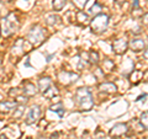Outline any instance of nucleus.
Masks as SVG:
<instances>
[{
  "label": "nucleus",
  "instance_id": "1",
  "mask_svg": "<svg viewBox=\"0 0 148 139\" xmlns=\"http://www.w3.org/2000/svg\"><path fill=\"white\" fill-rule=\"evenodd\" d=\"M74 99L80 111H90L94 106L91 91L88 87H79L74 95Z\"/></svg>",
  "mask_w": 148,
  "mask_h": 139
},
{
  "label": "nucleus",
  "instance_id": "2",
  "mask_svg": "<svg viewBox=\"0 0 148 139\" xmlns=\"http://www.w3.org/2000/svg\"><path fill=\"white\" fill-rule=\"evenodd\" d=\"M18 26H20V22H18L17 16L14 12H10L6 17H4L1 20V27H0V30H1L4 36L9 37V36H11L14 32H16Z\"/></svg>",
  "mask_w": 148,
  "mask_h": 139
},
{
  "label": "nucleus",
  "instance_id": "3",
  "mask_svg": "<svg viewBox=\"0 0 148 139\" xmlns=\"http://www.w3.org/2000/svg\"><path fill=\"white\" fill-rule=\"evenodd\" d=\"M46 38V30L43 27H41L40 25H35L31 27V30L27 33V41L37 47V46L42 44V42Z\"/></svg>",
  "mask_w": 148,
  "mask_h": 139
},
{
  "label": "nucleus",
  "instance_id": "4",
  "mask_svg": "<svg viewBox=\"0 0 148 139\" xmlns=\"http://www.w3.org/2000/svg\"><path fill=\"white\" fill-rule=\"evenodd\" d=\"M108 25H109V16L106 14H99L90 22V27L92 32H96V33L104 32L108 29Z\"/></svg>",
  "mask_w": 148,
  "mask_h": 139
},
{
  "label": "nucleus",
  "instance_id": "5",
  "mask_svg": "<svg viewBox=\"0 0 148 139\" xmlns=\"http://www.w3.org/2000/svg\"><path fill=\"white\" fill-rule=\"evenodd\" d=\"M79 79V74L74 72H66L63 70L58 74V80L62 82L63 85H71L73 82H75Z\"/></svg>",
  "mask_w": 148,
  "mask_h": 139
},
{
  "label": "nucleus",
  "instance_id": "6",
  "mask_svg": "<svg viewBox=\"0 0 148 139\" xmlns=\"http://www.w3.org/2000/svg\"><path fill=\"white\" fill-rule=\"evenodd\" d=\"M40 116H41L40 106H32V107L30 108V111H29V113H27V116H26V124L36 123L37 121H38Z\"/></svg>",
  "mask_w": 148,
  "mask_h": 139
},
{
  "label": "nucleus",
  "instance_id": "7",
  "mask_svg": "<svg viewBox=\"0 0 148 139\" xmlns=\"http://www.w3.org/2000/svg\"><path fill=\"white\" fill-rule=\"evenodd\" d=\"M128 48V42L125 38H119L114 41L112 43V50L116 54H123Z\"/></svg>",
  "mask_w": 148,
  "mask_h": 139
},
{
  "label": "nucleus",
  "instance_id": "8",
  "mask_svg": "<svg viewBox=\"0 0 148 139\" xmlns=\"http://www.w3.org/2000/svg\"><path fill=\"white\" fill-rule=\"evenodd\" d=\"M126 133H127V126L125 123H117V124H115V126L111 128V131H110V134L114 138L121 137V136H123V134H126Z\"/></svg>",
  "mask_w": 148,
  "mask_h": 139
},
{
  "label": "nucleus",
  "instance_id": "9",
  "mask_svg": "<svg viewBox=\"0 0 148 139\" xmlns=\"http://www.w3.org/2000/svg\"><path fill=\"white\" fill-rule=\"evenodd\" d=\"M22 94H24L26 97L35 96V95L37 94V89H36V86L32 84V82L26 81V82H24V87H22Z\"/></svg>",
  "mask_w": 148,
  "mask_h": 139
},
{
  "label": "nucleus",
  "instance_id": "10",
  "mask_svg": "<svg viewBox=\"0 0 148 139\" xmlns=\"http://www.w3.org/2000/svg\"><path fill=\"white\" fill-rule=\"evenodd\" d=\"M99 90L105 94H116L117 92V86L114 82H103L99 85Z\"/></svg>",
  "mask_w": 148,
  "mask_h": 139
},
{
  "label": "nucleus",
  "instance_id": "11",
  "mask_svg": "<svg viewBox=\"0 0 148 139\" xmlns=\"http://www.w3.org/2000/svg\"><path fill=\"white\" fill-rule=\"evenodd\" d=\"M145 41L143 40H140V38H136V40H132L131 42L128 43V47L131 48L133 52H141L142 49H145Z\"/></svg>",
  "mask_w": 148,
  "mask_h": 139
},
{
  "label": "nucleus",
  "instance_id": "12",
  "mask_svg": "<svg viewBox=\"0 0 148 139\" xmlns=\"http://www.w3.org/2000/svg\"><path fill=\"white\" fill-rule=\"evenodd\" d=\"M17 106L16 101H1L0 102V112L1 113H8L11 110H14Z\"/></svg>",
  "mask_w": 148,
  "mask_h": 139
},
{
  "label": "nucleus",
  "instance_id": "13",
  "mask_svg": "<svg viewBox=\"0 0 148 139\" xmlns=\"http://www.w3.org/2000/svg\"><path fill=\"white\" fill-rule=\"evenodd\" d=\"M51 85H52V80H51V78H48V76L41 78L38 80V89H40V91L42 92V94L48 89Z\"/></svg>",
  "mask_w": 148,
  "mask_h": 139
},
{
  "label": "nucleus",
  "instance_id": "14",
  "mask_svg": "<svg viewBox=\"0 0 148 139\" xmlns=\"http://www.w3.org/2000/svg\"><path fill=\"white\" fill-rule=\"evenodd\" d=\"M46 22H47V25H49V26H58L62 24V18L58 15H49L46 18Z\"/></svg>",
  "mask_w": 148,
  "mask_h": 139
},
{
  "label": "nucleus",
  "instance_id": "15",
  "mask_svg": "<svg viewBox=\"0 0 148 139\" xmlns=\"http://www.w3.org/2000/svg\"><path fill=\"white\" fill-rule=\"evenodd\" d=\"M58 89L54 85H51L47 90L43 92V96L47 97V99H54V96H58Z\"/></svg>",
  "mask_w": 148,
  "mask_h": 139
},
{
  "label": "nucleus",
  "instance_id": "16",
  "mask_svg": "<svg viewBox=\"0 0 148 139\" xmlns=\"http://www.w3.org/2000/svg\"><path fill=\"white\" fill-rule=\"evenodd\" d=\"M142 76H143V73L141 70H133L131 73V75H130V80L133 84H138L142 80Z\"/></svg>",
  "mask_w": 148,
  "mask_h": 139
},
{
  "label": "nucleus",
  "instance_id": "17",
  "mask_svg": "<svg viewBox=\"0 0 148 139\" xmlns=\"http://www.w3.org/2000/svg\"><path fill=\"white\" fill-rule=\"evenodd\" d=\"M75 17H77V21L82 25H86L88 22H89V15L85 12H83V11H78Z\"/></svg>",
  "mask_w": 148,
  "mask_h": 139
},
{
  "label": "nucleus",
  "instance_id": "18",
  "mask_svg": "<svg viewBox=\"0 0 148 139\" xmlns=\"http://www.w3.org/2000/svg\"><path fill=\"white\" fill-rule=\"evenodd\" d=\"M52 5L56 11H61L67 5V0H52Z\"/></svg>",
  "mask_w": 148,
  "mask_h": 139
},
{
  "label": "nucleus",
  "instance_id": "19",
  "mask_svg": "<svg viewBox=\"0 0 148 139\" xmlns=\"http://www.w3.org/2000/svg\"><path fill=\"white\" fill-rule=\"evenodd\" d=\"M51 111H53V112H57L59 117H63L64 114V107H63V104L62 102H58L53 106H51Z\"/></svg>",
  "mask_w": 148,
  "mask_h": 139
},
{
  "label": "nucleus",
  "instance_id": "20",
  "mask_svg": "<svg viewBox=\"0 0 148 139\" xmlns=\"http://www.w3.org/2000/svg\"><path fill=\"white\" fill-rule=\"evenodd\" d=\"M140 122H141V126H142L143 128L148 129V112H143V113L141 114Z\"/></svg>",
  "mask_w": 148,
  "mask_h": 139
},
{
  "label": "nucleus",
  "instance_id": "21",
  "mask_svg": "<svg viewBox=\"0 0 148 139\" xmlns=\"http://www.w3.org/2000/svg\"><path fill=\"white\" fill-rule=\"evenodd\" d=\"M89 63H91V64H98L99 63V54L96 52H94V50L89 53Z\"/></svg>",
  "mask_w": 148,
  "mask_h": 139
},
{
  "label": "nucleus",
  "instance_id": "22",
  "mask_svg": "<svg viewBox=\"0 0 148 139\" xmlns=\"http://www.w3.org/2000/svg\"><path fill=\"white\" fill-rule=\"evenodd\" d=\"M15 108L16 110H15V112H14V118H20L21 116H22V113H24L25 107L22 105H18V106H16Z\"/></svg>",
  "mask_w": 148,
  "mask_h": 139
},
{
  "label": "nucleus",
  "instance_id": "23",
  "mask_svg": "<svg viewBox=\"0 0 148 139\" xmlns=\"http://www.w3.org/2000/svg\"><path fill=\"white\" fill-rule=\"evenodd\" d=\"M114 62L112 61H110V59H106V61L104 62V70L106 72H111L114 69Z\"/></svg>",
  "mask_w": 148,
  "mask_h": 139
},
{
  "label": "nucleus",
  "instance_id": "24",
  "mask_svg": "<svg viewBox=\"0 0 148 139\" xmlns=\"http://www.w3.org/2000/svg\"><path fill=\"white\" fill-rule=\"evenodd\" d=\"M89 1V0H73V4L75 5L78 9H84L85 7V5H86V3Z\"/></svg>",
  "mask_w": 148,
  "mask_h": 139
},
{
  "label": "nucleus",
  "instance_id": "25",
  "mask_svg": "<svg viewBox=\"0 0 148 139\" xmlns=\"http://www.w3.org/2000/svg\"><path fill=\"white\" fill-rule=\"evenodd\" d=\"M100 10H101V6L99 5L98 3H95V5H94V6H92V7L90 9V11H91L92 14H94V12H99Z\"/></svg>",
  "mask_w": 148,
  "mask_h": 139
},
{
  "label": "nucleus",
  "instance_id": "26",
  "mask_svg": "<svg viewBox=\"0 0 148 139\" xmlns=\"http://www.w3.org/2000/svg\"><path fill=\"white\" fill-rule=\"evenodd\" d=\"M94 139H105V133L98 131V132H96V134H95Z\"/></svg>",
  "mask_w": 148,
  "mask_h": 139
},
{
  "label": "nucleus",
  "instance_id": "27",
  "mask_svg": "<svg viewBox=\"0 0 148 139\" xmlns=\"http://www.w3.org/2000/svg\"><path fill=\"white\" fill-rule=\"evenodd\" d=\"M142 17H143V22H145V24L147 25V24H148V12H146Z\"/></svg>",
  "mask_w": 148,
  "mask_h": 139
},
{
  "label": "nucleus",
  "instance_id": "28",
  "mask_svg": "<svg viewBox=\"0 0 148 139\" xmlns=\"http://www.w3.org/2000/svg\"><path fill=\"white\" fill-rule=\"evenodd\" d=\"M146 96H147L146 94H143V95H141V96H138V97H137V100H136V101H141L142 99H146Z\"/></svg>",
  "mask_w": 148,
  "mask_h": 139
},
{
  "label": "nucleus",
  "instance_id": "29",
  "mask_svg": "<svg viewBox=\"0 0 148 139\" xmlns=\"http://www.w3.org/2000/svg\"><path fill=\"white\" fill-rule=\"evenodd\" d=\"M49 139H58V133H53Z\"/></svg>",
  "mask_w": 148,
  "mask_h": 139
},
{
  "label": "nucleus",
  "instance_id": "30",
  "mask_svg": "<svg viewBox=\"0 0 148 139\" xmlns=\"http://www.w3.org/2000/svg\"><path fill=\"white\" fill-rule=\"evenodd\" d=\"M143 58L147 59V61H148V49H146V50H145V53H143Z\"/></svg>",
  "mask_w": 148,
  "mask_h": 139
},
{
  "label": "nucleus",
  "instance_id": "31",
  "mask_svg": "<svg viewBox=\"0 0 148 139\" xmlns=\"http://www.w3.org/2000/svg\"><path fill=\"white\" fill-rule=\"evenodd\" d=\"M116 3H119V4H123V3H126V0H115Z\"/></svg>",
  "mask_w": 148,
  "mask_h": 139
},
{
  "label": "nucleus",
  "instance_id": "32",
  "mask_svg": "<svg viewBox=\"0 0 148 139\" xmlns=\"http://www.w3.org/2000/svg\"><path fill=\"white\" fill-rule=\"evenodd\" d=\"M0 139H8V137L5 136V134H1V136H0Z\"/></svg>",
  "mask_w": 148,
  "mask_h": 139
},
{
  "label": "nucleus",
  "instance_id": "33",
  "mask_svg": "<svg viewBox=\"0 0 148 139\" xmlns=\"http://www.w3.org/2000/svg\"><path fill=\"white\" fill-rule=\"evenodd\" d=\"M3 1H10V0H3Z\"/></svg>",
  "mask_w": 148,
  "mask_h": 139
},
{
  "label": "nucleus",
  "instance_id": "34",
  "mask_svg": "<svg viewBox=\"0 0 148 139\" xmlns=\"http://www.w3.org/2000/svg\"><path fill=\"white\" fill-rule=\"evenodd\" d=\"M0 35H1V30H0Z\"/></svg>",
  "mask_w": 148,
  "mask_h": 139
},
{
  "label": "nucleus",
  "instance_id": "35",
  "mask_svg": "<svg viewBox=\"0 0 148 139\" xmlns=\"http://www.w3.org/2000/svg\"><path fill=\"white\" fill-rule=\"evenodd\" d=\"M0 64H1V61H0Z\"/></svg>",
  "mask_w": 148,
  "mask_h": 139
},
{
  "label": "nucleus",
  "instance_id": "36",
  "mask_svg": "<svg viewBox=\"0 0 148 139\" xmlns=\"http://www.w3.org/2000/svg\"><path fill=\"white\" fill-rule=\"evenodd\" d=\"M112 139H116V138H112Z\"/></svg>",
  "mask_w": 148,
  "mask_h": 139
},
{
  "label": "nucleus",
  "instance_id": "37",
  "mask_svg": "<svg viewBox=\"0 0 148 139\" xmlns=\"http://www.w3.org/2000/svg\"><path fill=\"white\" fill-rule=\"evenodd\" d=\"M29 139H31V138H29Z\"/></svg>",
  "mask_w": 148,
  "mask_h": 139
}]
</instances>
